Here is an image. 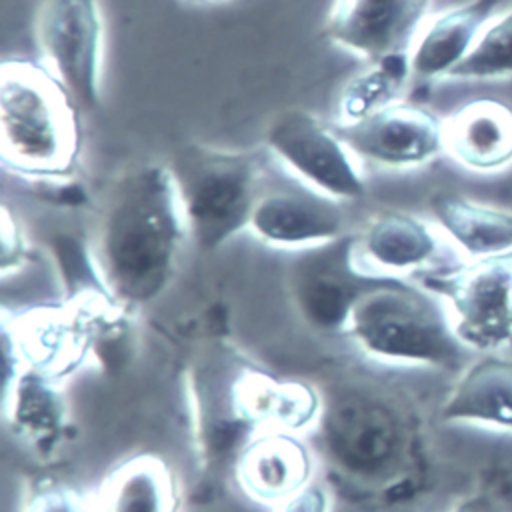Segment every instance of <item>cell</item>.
<instances>
[{"mask_svg": "<svg viewBox=\"0 0 512 512\" xmlns=\"http://www.w3.org/2000/svg\"><path fill=\"white\" fill-rule=\"evenodd\" d=\"M190 240L168 162H136L108 186L90 260L100 288L126 310L162 298Z\"/></svg>", "mask_w": 512, "mask_h": 512, "instance_id": "cell-1", "label": "cell"}, {"mask_svg": "<svg viewBox=\"0 0 512 512\" xmlns=\"http://www.w3.org/2000/svg\"><path fill=\"white\" fill-rule=\"evenodd\" d=\"M80 108L44 66L6 60L0 68V156L6 170L40 184H60L78 168Z\"/></svg>", "mask_w": 512, "mask_h": 512, "instance_id": "cell-2", "label": "cell"}, {"mask_svg": "<svg viewBox=\"0 0 512 512\" xmlns=\"http://www.w3.org/2000/svg\"><path fill=\"white\" fill-rule=\"evenodd\" d=\"M338 332L364 358L400 368H456L466 350L442 298L408 280L364 286Z\"/></svg>", "mask_w": 512, "mask_h": 512, "instance_id": "cell-3", "label": "cell"}, {"mask_svg": "<svg viewBox=\"0 0 512 512\" xmlns=\"http://www.w3.org/2000/svg\"><path fill=\"white\" fill-rule=\"evenodd\" d=\"M190 240L212 252L248 230L262 192L260 164L250 152L188 142L168 162Z\"/></svg>", "mask_w": 512, "mask_h": 512, "instance_id": "cell-4", "label": "cell"}, {"mask_svg": "<svg viewBox=\"0 0 512 512\" xmlns=\"http://www.w3.org/2000/svg\"><path fill=\"white\" fill-rule=\"evenodd\" d=\"M338 470L362 484H384L400 474L410 452V426L402 410L372 394H352L324 404L316 426Z\"/></svg>", "mask_w": 512, "mask_h": 512, "instance_id": "cell-5", "label": "cell"}, {"mask_svg": "<svg viewBox=\"0 0 512 512\" xmlns=\"http://www.w3.org/2000/svg\"><path fill=\"white\" fill-rule=\"evenodd\" d=\"M424 286L442 298L466 348L498 352L512 346V250L430 272Z\"/></svg>", "mask_w": 512, "mask_h": 512, "instance_id": "cell-6", "label": "cell"}, {"mask_svg": "<svg viewBox=\"0 0 512 512\" xmlns=\"http://www.w3.org/2000/svg\"><path fill=\"white\" fill-rule=\"evenodd\" d=\"M42 64L74 104L96 112L102 100L104 22L98 0H40L34 20Z\"/></svg>", "mask_w": 512, "mask_h": 512, "instance_id": "cell-7", "label": "cell"}, {"mask_svg": "<svg viewBox=\"0 0 512 512\" xmlns=\"http://www.w3.org/2000/svg\"><path fill=\"white\" fill-rule=\"evenodd\" d=\"M264 144L276 162L300 182L336 202H354L366 194L356 156L336 126L304 108L276 114L264 132Z\"/></svg>", "mask_w": 512, "mask_h": 512, "instance_id": "cell-8", "label": "cell"}, {"mask_svg": "<svg viewBox=\"0 0 512 512\" xmlns=\"http://www.w3.org/2000/svg\"><path fill=\"white\" fill-rule=\"evenodd\" d=\"M336 130L356 158L388 170L416 168L444 152V120L408 102H392Z\"/></svg>", "mask_w": 512, "mask_h": 512, "instance_id": "cell-9", "label": "cell"}, {"mask_svg": "<svg viewBox=\"0 0 512 512\" xmlns=\"http://www.w3.org/2000/svg\"><path fill=\"white\" fill-rule=\"evenodd\" d=\"M430 0H334L324 22L330 44L378 62L408 54Z\"/></svg>", "mask_w": 512, "mask_h": 512, "instance_id": "cell-10", "label": "cell"}, {"mask_svg": "<svg viewBox=\"0 0 512 512\" xmlns=\"http://www.w3.org/2000/svg\"><path fill=\"white\" fill-rule=\"evenodd\" d=\"M248 232L266 246L298 252L348 236L340 202L306 186L262 192L252 208Z\"/></svg>", "mask_w": 512, "mask_h": 512, "instance_id": "cell-11", "label": "cell"}, {"mask_svg": "<svg viewBox=\"0 0 512 512\" xmlns=\"http://www.w3.org/2000/svg\"><path fill=\"white\" fill-rule=\"evenodd\" d=\"M438 254V236L422 218L386 210L350 236L348 258L358 276L370 282L406 280L428 268Z\"/></svg>", "mask_w": 512, "mask_h": 512, "instance_id": "cell-12", "label": "cell"}, {"mask_svg": "<svg viewBox=\"0 0 512 512\" xmlns=\"http://www.w3.org/2000/svg\"><path fill=\"white\" fill-rule=\"evenodd\" d=\"M232 416L260 430H284L302 434L318 426L324 400L308 382L286 380L264 370L244 368L228 390Z\"/></svg>", "mask_w": 512, "mask_h": 512, "instance_id": "cell-13", "label": "cell"}, {"mask_svg": "<svg viewBox=\"0 0 512 512\" xmlns=\"http://www.w3.org/2000/svg\"><path fill=\"white\" fill-rule=\"evenodd\" d=\"M312 470V454L300 434L284 430L256 432L234 460L240 492L272 508L312 482Z\"/></svg>", "mask_w": 512, "mask_h": 512, "instance_id": "cell-14", "label": "cell"}, {"mask_svg": "<svg viewBox=\"0 0 512 512\" xmlns=\"http://www.w3.org/2000/svg\"><path fill=\"white\" fill-rule=\"evenodd\" d=\"M4 424L28 450L52 456L60 450L68 430V408L60 380L36 370L4 372Z\"/></svg>", "mask_w": 512, "mask_h": 512, "instance_id": "cell-15", "label": "cell"}, {"mask_svg": "<svg viewBox=\"0 0 512 512\" xmlns=\"http://www.w3.org/2000/svg\"><path fill=\"white\" fill-rule=\"evenodd\" d=\"M348 244L350 236H344L338 242L304 250L292 270V292L302 312L336 330H340L356 294L370 284L354 272Z\"/></svg>", "mask_w": 512, "mask_h": 512, "instance_id": "cell-16", "label": "cell"}, {"mask_svg": "<svg viewBox=\"0 0 512 512\" xmlns=\"http://www.w3.org/2000/svg\"><path fill=\"white\" fill-rule=\"evenodd\" d=\"M444 150L470 170L504 168L512 162V106L494 98L462 104L444 120Z\"/></svg>", "mask_w": 512, "mask_h": 512, "instance_id": "cell-17", "label": "cell"}, {"mask_svg": "<svg viewBox=\"0 0 512 512\" xmlns=\"http://www.w3.org/2000/svg\"><path fill=\"white\" fill-rule=\"evenodd\" d=\"M94 512H180L174 468L158 454L142 452L118 462L92 498Z\"/></svg>", "mask_w": 512, "mask_h": 512, "instance_id": "cell-18", "label": "cell"}, {"mask_svg": "<svg viewBox=\"0 0 512 512\" xmlns=\"http://www.w3.org/2000/svg\"><path fill=\"white\" fill-rule=\"evenodd\" d=\"M500 0H470L434 16L420 28L410 50V72L422 78L448 76L476 44Z\"/></svg>", "mask_w": 512, "mask_h": 512, "instance_id": "cell-19", "label": "cell"}, {"mask_svg": "<svg viewBox=\"0 0 512 512\" xmlns=\"http://www.w3.org/2000/svg\"><path fill=\"white\" fill-rule=\"evenodd\" d=\"M440 420L512 430V358L486 352L472 362L446 394Z\"/></svg>", "mask_w": 512, "mask_h": 512, "instance_id": "cell-20", "label": "cell"}, {"mask_svg": "<svg viewBox=\"0 0 512 512\" xmlns=\"http://www.w3.org/2000/svg\"><path fill=\"white\" fill-rule=\"evenodd\" d=\"M432 214L444 234L468 256L480 258L512 250V212L460 194H436Z\"/></svg>", "mask_w": 512, "mask_h": 512, "instance_id": "cell-21", "label": "cell"}, {"mask_svg": "<svg viewBox=\"0 0 512 512\" xmlns=\"http://www.w3.org/2000/svg\"><path fill=\"white\" fill-rule=\"evenodd\" d=\"M408 74V54L370 62L366 70L350 78L342 88L336 104V126L354 124L396 102L394 98Z\"/></svg>", "mask_w": 512, "mask_h": 512, "instance_id": "cell-22", "label": "cell"}, {"mask_svg": "<svg viewBox=\"0 0 512 512\" xmlns=\"http://www.w3.org/2000/svg\"><path fill=\"white\" fill-rule=\"evenodd\" d=\"M512 76V8L490 22L466 58L446 78L496 80Z\"/></svg>", "mask_w": 512, "mask_h": 512, "instance_id": "cell-23", "label": "cell"}, {"mask_svg": "<svg viewBox=\"0 0 512 512\" xmlns=\"http://www.w3.org/2000/svg\"><path fill=\"white\" fill-rule=\"evenodd\" d=\"M20 512H94V504L74 486L46 478L26 490Z\"/></svg>", "mask_w": 512, "mask_h": 512, "instance_id": "cell-24", "label": "cell"}, {"mask_svg": "<svg viewBox=\"0 0 512 512\" xmlns=\"http://www.w3.org/2000/svg\"><path fill=\"white\" fill-rule=\"evenodd\" d=\"M2 276L10 270H18L26 260V242L18 220L12 216L8 206H2Z\"/></svg>", "mask_w": 512, "mask_h": 512, "instance_id": "cell-25", "label": "cell"}, {"mask_svg": "<svg viewBox=\"0 0 512 512\" xmlns=\"http://www.w3.org/2000/svg\"><path fill=\"white\" fill-rule=\"evenodd\" d=\"M332 498L324 484L312 480L296 494L274 506V512H330Z\"/></svg>", "mask_w": 512, "mask_h": 512, "instance_id": "cell-26", "label": "cell"}, {"mask_svg": "<svg viewBox=\"0 0 512 512\" xmlns=\"http://www.w3.org/2000/svg\"><path fill=\"white\" fill-rule=\"evenodd\" d=\"M450 512H500V510L492 498L484 494H474L460 500L456 506H452Z\"/></svg>", "mask_w": 512, "mask_h": 512, "instance_id": "cell-27", "label": "cell"}, {"mask_svg": "<svg viewBox=\"0 0 512 512\" xmlns=\"http://www.w3.org/2000/svg\"><path fill=\"white\" fill-rule=\"evenodd\" d=\"M188 4H196V6H206V4H220V2H228V0H182Z\"/></svg>", "mask_w": 512, "mask_h": 512, "instance_id": "cell-28", "label": "cell"}]
</instances>
